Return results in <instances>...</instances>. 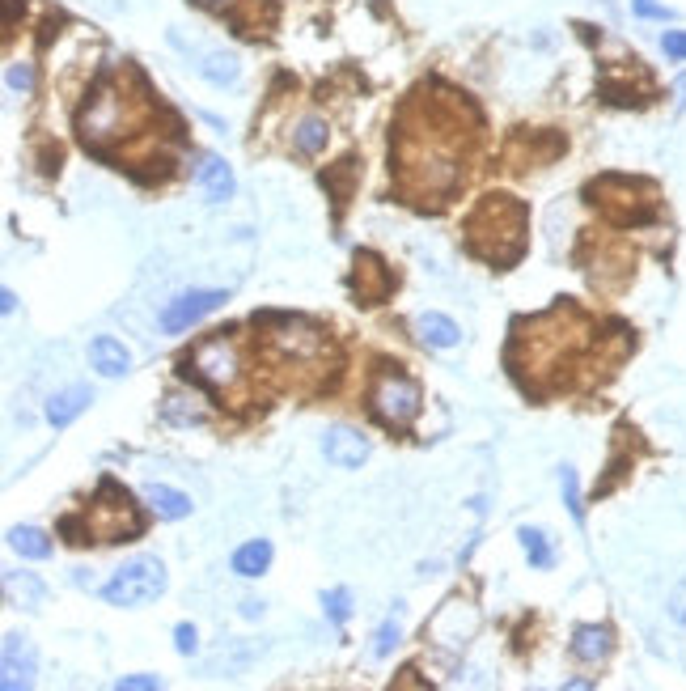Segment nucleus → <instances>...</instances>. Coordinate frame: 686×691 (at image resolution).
<instances>
[{
  "label": "nucleus",
  "instance_id": "1",
  "mask_svg": "<svg viewBox=\"0 0 686 691\" xmlns=\"http://www.w3.org/2000/svg\"><path fill=\"white\" fill-rule=\"evenodd\" d=\"M526 234H530V212L521 200L504 196H483L479 208L466 217V251L475 259L492 263V268H509L526 251Z\"/></svg>",
  "mask_w": 686,
  "mask_h": 691
},
{
  "label": "nucleus",
  "instance_id": "2",
  "mask_svg": "<svg viewBox=\"0 0 686 691\" xmlns=\"http://www.w3.org/2000/svg\"><path fill=\"white\" fill-rule=\"evenodd\" d=\"M123 77H106L94 98L85 102V111L77 119V128H81V140H85V149H94V153H106V145L111 140H123V136H132V128H140L144 119H149V94H128L119 85Z\"/></svg>",
  "mask_w": 686,
  "mask_h": 691
},
{
  "label": "nucleus",
  "instance_id": "3",
  "mask_svg": "<svg viewBox=\"0 0 686 691\" xmlns=\"http://www.w3.org/2000/svg\"><path fill=\"white\" fill-rule=\"evenodd\" d=\"M140 513L132 505V492L119 488L115 480H106L98 488V501L89 505L85 513V539H98V543H128L140 535Z\"/></svg>",
  "mask_w": 686,
  "mask_h": 691
},
{
  "label": "nucleus",
  "instance_id": "4",
  "mask_svg": "<svg viewBox=\"0 0 686 691\" xmlns=\"http://www.w3.org/2000/svg\"><path fill=\"white\" fill-rule=\"evenodd\" d=\"M161 590H166V564L157 556H136L106 581L102 598L111 602V607H144V602H153Z\"/></svg>",
  "mask_w": 686,
  "mask_h": 691
},
{
  "label": "nucleus",
  "instance_id": "5",
  "mask_svg": "<svg viewBox=\"0 0 686 691\" xmlns=\"http://www.w3.org/2000/svg\"><path fill=\"white\" fill-rule=\"evenodd\" d=\"M242 374V361H238V344L229 340L225 331H216L208 335V340L195 344L187 357H183V378H200L208 386H233Z\"/></svg>",
  "mask_w": 686,
  "mask_h": 691
},
{
  "label": "nucleus",
  "instance_id": "6",
  "mask_svg": "<svg viewBox=\"0 0 686 691\" xmlns=\"http://www.w3.org/2000/svg\"><path fill=\"white\" fill-rule=\"evenodd\" d=\"M420 386H415L411 378L403 374H382L373 382V391H369V407H373V416L386 424V429H407V424L420 416Z\"/></svg>",
  "mask_w": 686,
  "mask_h": 691
},
{
  "label": "nucleus",
  "instance_id": "7",
  "mask_svg": "<svg viewBox=\"0 0 686 691\" xmlns=\"http://www.w3.org/2000/svg\"><path fill=\"white\" fill-rule=\"evenodd\" d=\"M272 348L288 365H301V361H314L322 344H327V335H322L314 323H305V318H276V331L267 335Z\"/></svg>",
  "mask_w": 686,
  "mask_h": 691
},
{
  "label": "nucleus",
  "instance_id": "8",
  "mask_svg": "<svg viewBox=\"0 0 686 691\" xmlns=\"http://www.w3.org/2000/svg\"><path fill=\"white\" fill-rule=\"evenodd\" d=\"M221 301H229L221 289H191V293H178L174 301L166 310H161V331H170V335H178V331H187L191 323H200L204 314H212Z\"/></svg>",
  "mask_w": 686,
  "mask_h": 691
},
{
  "label": "nucleus",
  "instance_id": "9",
  "mask_svg": "<svg viewBox=\"0 0 686 691\" xmlns=\"http://www.w3.org/2000/svg\"><path fill=\"white\" fill-rule=\"evenodd\" d=\"M390 285H394V276H390L386 263L377 259L373 251H356V268H352V289H356V297L365 301V306H377V301H386Z\"/></svg>",
  "mask_w": 686,
  "mask_h": 691
},
{
  "label": "nucleus",
  "instance_id": "10",
  "mask_svg": "<svg viewBox=\"0 0 686 691\" xmlns=\"http://www.w3.org/2000/svg\"><path fill=\"white\" fill-rule=\"evenodd\" d=\"M0 687L17 691V687H30L34 683V649L22 641L17 632L5 636V649H0Z\"/></svg>",
  "mask_w": 686,
  "mask_h": 691
},
{
  "label": "nucleus",
  "instance_id": "11",
  "mask_svg": "<svg viewBox=\"0 0 686 691\" xmlns=\"http://www.w3.org/2000/svg\"><path fill=\"white\" fill-rule=\"evenodd\" d=\"M322 454H327L335 467L356 471L369 458V441L356 429H348V424H335V429H327V437H322Z\"/></svg>",
  "mask_w": 686,
  "mask_h": 691
},
{
  "label": "nucleus",
  "instance_id": "12",
  "mask_svg": "<svg viewBox=\"0 0 686 691\" xmlns=\"http://www.w3.org/2000/svg\"><path fill=\"white\" fill-rule=\"evenodd\" d=\"M89 361H94V369H98L102 378H123L132 369L128 348H123L115 335H98V340L89 344Z\"/></svg>",
  "mask_w": 686,
  "mask_h": 691
},
{
  "label": "nucleus",
  "instance_id": "13",
  "mask_svg": "<svg viewBox=\"0 0 686 691\" xmlns=\"http://www.w3.org/2000/svg\"><path fill=\"white\" fill-rule=\"evenodd\" d=\"M89 403H94V395H89V386H68V391L51 395V403H47V420L56 424V429H68V424L77 420Z\"/></svg>",
  "mask_w": 686,
  "mask_h": 691
},
{
  "label": "nucleus",
  "instance_id": "14",
  "mask_svg": "<svg viewBox=\"0 0 686 691\" xmlns=\"http://www.w3.org/2000/svg\"><path fill=\"white\" fill-rule=\"evenodd\" d=\"M195 179H200L208 204H225L233 196V170H229L225 157H204V166H200Z\"/></svg>",
  "mask_w": 686,
  "mask_h": 691
},
{
  "label": "nucleus",
  "instance_id": "15",
  "mask_svg": "<svg viewBox=\"0 0 686 691\" xmlns=\"http://www.w3.org/2000/svg\"><path fill=\"white\" fill-rule=\"evenodd\" d=\"M144 501L153 505L157 518H170V522H178V518H187V513H191V496H183L178 488H166V484H149V488H144Z\"/></svg>",
  "mask_w": 686,
  "mask_h": 691
},
{
  "label": "nucleus",
  "instance_id": "16",
  "mask_svg": "<svg viewBox=\"0 0 686 691\" xmlns=\"http://www.w3.org/2000/svg\"><path fill=\"white\" fill-rule=\"evenodd\" d=\"M572 653L581 662H602L610 653V628H598V624H585L572 632Z\"/></svg>",
  "mask_w": 686,
  "mask_h": 691
},
{
  "label": "nucleus",
  "instance_id": "17",
  "mask_svg": "<svg viewBox=\"0 0 686 691\" xmlns=\"http://www.w3.org/2000/svg\"><path fill=\"white\" fill-rule=\"evenodd\" d=\"M267 564H272V543L267 539H250L233 552V573L238 577H259L267 573Z\"/></svg>",
  "mask_w": 686,
  "mask_h": 691
},
{
  "label": "nucleus",
  "instance_id": "18",
  "mask_svg": "<svg viewBox=\"0 0 686 691\" xmlns=\"http://www.w3.org/2000/svg\"><path fill=\"white\" fill-rule=\"evenodd\" d=\"M420 335H424V344H432V348H454L458 340H462V331H458V323L454 318H445V314H420Z\"/></svg>",
  "mask_w": 686,
  "mask_h": 691
},
{
  "label": "nucleus",
  "instance_id": "19",
  "mask_svg": "<svg viewBox=\"0 0 686 691\" xmlns=\"http://www.w3.org/2000/svg\"><path fill=\"white\" fill-rule=\"evenodd\" d=\"M9 547L17 556H26V560H47L51 556V543L39 526H13L9 530Z\"/></svg>",
  "mask_w": 686,
  "mask_h": 691
},
{
  "label": "nucleus",
  "instance_id": "20",
  "mask_svg": "<svg viewBox=\"0 0 686 691\" xmlns=\"http://www.w3.org/2000/svg\"><path fill=\"white\" fill-rule=\"evenodd\" d=\"M521 547H526V560L534 564V569H551L555 564V552H551V539H547V530H538V526H521Z\"/></svg>",
  "mask_w": 686,
  "mask_h": 691
},
{
  "label": "nucleus",
  "instance_id": "21",
  "mask_svg": "<svg viewBox=\"0 0 686 691\" xmlns=\"http://www.w3.org/2000/svg\"><path fill=\"white\" fill-rule=\"evenodd\" d=\"M200 73H204L212 85H233V81H238V60L225 56V51H212V56H204Z\"/></svg>",
  "mask_w": 686,
  "mask_h": 691
},
{
  "label": "nucleus",
  "instance_id": "22",
  "mask_svg": "<svg viewBox=\"0 0 686 691\" xmlns=\"http://www.w3.org/2000/svg\"><path fill=\"white\" fill-rule=\"evenodd\" d=\"M293 145H297V153L314 157L322 145H327V123H322V119H301V128L293 132Z\"/></svg>",
  "mask_w": 686,
  "mask_h": 691
},
{
  "label": "nucleus",
  "instance_id": "23",
  "mask_svg": "<svg viewBox=\"0 0 686 691\" xmlns=\"http://www.w3.org/2000/svg\"><path fill=\"white\" fill-rule=\"evenodd\" d=\"M17 594H22V602L26 607H34V602L43 598V586L34 577H22V586H17V573H5V598L9 602H17Z\"/></svg>",
  "mask_w": 686,
  "mask_h": 691
},
{
  "label": "nucleus",
  "instance_id": "24",
  "mask_svg": "<svg viewBox=\"0 0 686 691\" xmlns=\"http://www.w3.org/2000/svg\"><path fill=\"white\" fill-rule=\"evenodd\" d=\"M559 484H564V505H568V513H572L576 522H585V505H581V484H576V471L564 467V471H559Z\"/></svg>",
  "mask_w": 686,
  "mask_h": 691
},
{
  "label": "nucleus",
  "instance_id": "25",
  "mask_svg": "<svg viewBox=\"0 0 686 691\" xmlns=\"http://www.w3.org/2000/svg\"><path fill=\"white\" fill-rule=\"evenodd\" d=\"M322 607H327L331 624H343V619H348V611H352V594L343 590V586H335V590L322 594Z\"/></svg>",
  "mask_w": 686,
  "mask_h": 691
},
{
  "label": "nucleus",
  "instance_id": "26",
  "mask_svg": "<svg viewBox=\"0 0 686 691\" xmlns=\"http://www.w3.org/2000/svg\"><path fill=\"white\" fill-rule=\"evenodd\" d=\"M394 645H399V619L390 615L386 624L377 628V636H373V658H386V653H390Z\"/></svg>",
  "mask_w": 686,
  "mask_h": 691
},
{
  "label": "nucleus",
  "instance_id": "27",
  "mask_svg": "<svg viewBox=\"0 0 686 691\" xmlns=\"http://www.w3.org/2000/svg\"><path fill=\"white\" fill-rule=\"evenodd\" d=\"M636 17H648V22H674V9L661 5V0H631Z\"/></svg>",
  "mask_w": 686,
  "mask_h": 691
},
{
  "label": "nucleus",
  "instance_id": "28",
  "mask_svg": "<svg viewBox=\"0 0 686 691\" xmlns=\"http://www.w3.org/2000/svg\"><path fill=\"white\" fill-rule=\"evenodd\" d=\"M670 619L674 624H682L686 628V577L674 586V594H670Z\"/></svg>",
  "mask_w": 686,
  "mask_h": 691
},
{
  "label": "nucleus",
  "instance_id": "29",
  "mask_svg": "<svg viewBox=\"0 0 686 691\" xmlns=\"http://www.w3.org/2000/svg\"><path fill=\"white\" fill-rule=\"evenodd\" d=\"M115 687H119V691H157L161 679H157V675H128V679H119Z\"/></svg>",
  "mask_w": 686,
  "mask_h": 691
},
{
  "label": "nucleus",
  "instance_id": "30",
  "mask_svg": "<svg viewBox=\"0 0 686 691\" xmlns=\"http://www.w3.org/2000/svg\"><path fill=\"white\" fill-rule=\"evenodd\" d=\"M661 47H665V56L686 60V30H670V34L661 39Z\"/></svg>",
  "mask_w": 686,
  "mask_h": 691
},
{
  "label": "nucleus",
  "instance_id": "31",
  "mask_svg": "<svg viewBox=\"0 0 686 691\" xmlns=\"http://www.w3.org/2000/svg\"><path fill=\"white\" fill-rule=\"evenodd\" d=\"M174 649L183 653V658H191V653H195V628L191 624H178L174 628Z\"/></svg>",
  "mask_w": 686,
  "mask_h": 691
},
{
  "label": "nucleus",
  "instance_id": "32",
  "mask_svg": "<svg viewBox=\"0 0 686 691\" xmlns=\"http://www.w3.org/2000/svg\"><path fill=\"white\" fill-rule=\"evenodd\" d=\"M30 64H9V90H17V94H26L30 90Z\"/></svg>",
  "mask_w": 686,
  "mask_h": 691
},
{
  "label": "nucleus",
  "instance_id": "33",
  "mask_svg": "<svg viewBox=\"0 0 686 691\" xmlns=\"http://www.w3.org/2000/svg\"><path fill=\"white\" fill-rule=\"evenodd\" d=\"M259 611H263V602H255V598H246V602H242V615H246V619H255Z\"/></svg>",
  "mask_w": 686,
  "mask_h": 691
},
{
  "label": "nucleus",
  "instance_id": "34",
  "mask_svg": "<svg viewBox=\"0 0 686 691\" xmlns=\"http://www.w3.org/2000/svg\"><path fill=\"white\" fill-rule=\"evenodd\" d=\"M0 310H5V314H13V310H17V297H13L9 289H5V293H0Z\"/></svg>",
  "mask_w": 686,
  "mask_h": 691
},
{
  "label": "nucleus",
  "instance_id": "35",
  "mask_svg": "<svg viewBox=\"0 0 686 691\" xmlns=\"http://www.w3.org/2000/svg\"><path fill=\"white\" fill-rule=\"evenodd\" d=\"M195 5H208V9H229V5H238V0H195Z\"/></svg>",
  "mask_w": 686,
  "mask_h": 691
},
{
  "label": "nucleus",
  "instance_id": "36",
  "mask_svg": "<svg viewBox=\"0 0 686 691\" xmlns=\"http://www.w3.org/2000/svg\"><path fill=\"white\" fill-rule=\"evenodd\" d=\"M674 94H678V102H682V106H686V73H682V77H678V81H674Z\"/></svg>",
  "mask_w": 686,
  "mask_h": 691
}]
</instances>
